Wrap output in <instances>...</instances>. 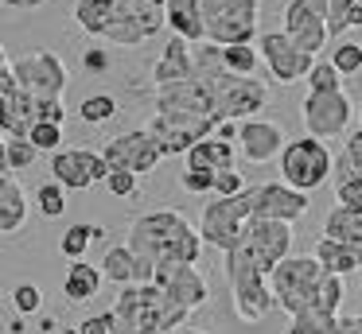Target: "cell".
<instances>
[{
  "instance_id": "d4e9b609",
  "label": "cell",
  "mask_w": 362,
  "mask_h": 334,
  "mask_svg": "<svg viewBox=\"0 0 362 334\" xmlns=\"http://www.w3.org/2000/svg\"><path fill=\"white\" fill-rule=\"evenodd\" d=\"M102 280L105 272L98 264H86V261H71L66 264V276H63V295L71 303H86L102 292Z\"/></svg>"
},
{
  "instance_id": "9c48e42d",
  "label": "cell",
  "mask_w": 362,
  "mask_h": 334,
  "mask_svg": "<svg viewBox=\"0 0 362 334\" xmlns=\"http://www.w3.org/2000/svg\"><path fill=\"white\" fill-rule=\"evenodd\" d=\"M16 82L35 105H51V101H63L71 74H66L63 54L32 51V54H24V59H16Z\"/></svg>"
},
{
  "instance_id": "f6af8a7d",
  "label": "cell",
  "mask_w": 362,
  "mask_h": 334,
  "mask_svg": "<svg viewBox=\"0 0 362 334\" xmlns=\"http://www.w3.org/2000/svg\"><path fill=\"white\" fill-rule=\"evenodd\" d=\"M180 186L187 194H206V191H214V175H206V171H183L180 175Z\"/></svg>"
},
{
  "instance_id": "8d00e7d4",
  "label": "cell",
  "mask_w": 362,
  "mask_h": 334,
  "mask_svg": "<svg viewBox=\"0 0 362 334\" xmlns=\"http://www.w3.org/2000/svg\"><path fill=\"white\" fill-rule=\"evenodd\" d=\"M28 140H32V144L40 148V152L55 155V152H63V148H59V144H63V124L40 121V124H35V129H32V136H28Z\"/></svg>"
},
{
  "instance_id": "9a60e30c",
  "label": "cell",
  "mask_w": 362,
  "mask_h": 334,
  "mask_svg": "<svg viewBox=\"0 0 362 334\" xmlns=\"http://www.w3.org/2000/svg\"><path fill=\"white\" fill-rule=\"evenodd\" d=\"M222 121H214V117H183V113H156L148 121V132L160 140V148H164V155H187L191 148L199 144V140L214 136L218 132Z\"/></svg>"
},
{
  "instance_id": "3957f363",
  "label": "cell",
  "mask_w": 362,
  "mask_h": 334,
  "mask_svg": "<svg viewBox=\"0 0 362 334\" xmlns=\"http://www.w3.org/2000/svg\"><path fill=\"white\" fill-rule=\"evenodd\" d=\"M117 318L133 330H152V334H175L187 326L191 311H183L180 303L168 299L164 287L156 284H133V287H121L117 303H113Z\"/></svg>"
},
{
  "instance_id": "2e32d148",
  "label": "cell",
  "mask_w": 362,
  "mask_h": 334,
  "mask_svg": "<svg viewBox=\"0 0 362 334\" xmlns=\"http://www.w3.org/2000/svg\"><path fill=\"white\" fill-rule=\"evenodd\" d=\"M113 171L102 152H86V148H63L51 155V179L63 191H86L94 183H105Z\"/></svg>"
},
{
  "instance_id": "4fadbf2b",
  "label": "cell",
  "mask_w": 362,
  "mask_h": 334,
  "mask_svg": "<svg viewBox=\"0 0 362 334\" xmlns=\"http://www.w3.org/2000/svg\"><path fill=\"white\" fill-rule=\"evenodd\" d=\"M304 124H308V136L315 140H335L351 129V117H354V101L346 97L343 90L335 93H320V90H308L304 97Z\"/></svg>"
},
{
  "instance_id": "e575fe53",
  "label": "cell",
  "mask_w": 362,
  "mask_h": 334,
  "mask_svg": "<svg viewBox=\"0 0 362 334\" xmlns=\"http://www.w3.org/2000/svg\"><path fill=\"white\" fill-rule=\"evenodd\" d=\"M331 66H335L343 78L358 74L362 70V43H335L331 47Z\"/></svg>"
},
{
  "instance_id": "681fc988",
  "label": "cell",
  "mask_w": 362,
  "mask_h": 334,
  "mask_svg": "<svg viewBox=\"0 0 362 334\" xmlns=\"http://www.w3.org/2000/svg\"><path fill=\"white\" fill-rule=\"evenodd\" d=\"M346 28H362V4L351 12V20H346Z\"/></svg>"
},
{
  "instance_id": "4dcf8cb0",
  "label": "cell",
  "mask_w": 362,
  "mask_h": 334,
  "mask_svg": "<svg viewBox=\"0 0 362 334\" xmlns=\"http://www.w3.org/2000/svg\"><path fill=\"white\" fill-rule=\"evenodd\" d=\"M222 62H226L230 74H238V78H253V70H257V62H261V51H257V43H245V47H222Z\"/></svg>"
},
{
  "instance_id": "7402d4cb",
  "label": "cell",
  "mask_w": 362,
  "mask_h": 334,
  "mask_svg": "<svg viewBox=\"0 0 362 334\" xmlns=\"http://www.w3.org/2000/svg\"><path fill=\"white\" fill-rule=\"evenodd\" d=\"M168 31L187 39L191 47H203L206 43L203 0H168Z\"/></svg>"
},
{
  "instance_id": "7c38bea8",
  "label": "cell",
  "mask_w": 362,
  "mask_h": 334,
  "mask_svg": "<svg viewBox=\"0 0 362 334\" xmlns=\"http://www.w3.org/2000/svg\"><path fill=\"white\" fill-rule=\"evenodd\" d=\"M257 51H261V62L269 66V78H273L276 85H292V82H300V78L308 82V74H312V66H315L312 54L300 51L284 31H261Z\"/></svg>"
},
{
  "instance_id": "ffe728a7",
  "label": "cell",
  "mask_w": 362,
  "mask_h": 334,
  "mask_svg": "<svg viewBox=\"0 0 362 334\" xmlns=\"http://www.w3.org/2000/svg\"><path fill=\"white\" fill-rule=\"evenodd\" d=\"M230 295H234V315L242 318V323H265L269 315L276 311V295L273 287H269V280H238V284H230Z\"/></svg>"
},
{
  "instance_id": "f5cc1de1",
  "label": "cell",
  "mask_w": 362,
  "mask_h": 334,
  "mask_svg": "<svg viewBox=\"0 0 362 334\" xmlns=\"http://www.w3.org/2000/svg\"><path fill=\"white\" fill-rule=\"evenodd\" d=\"M358 117H362V109H358Z\"/></svg>"
},
{
  "instance_id": "52a82bcc",
  "label": "cell",
  "mask_w": 362,
  "mask_h": 334,
  "mask_svg": "<svg viewBox=\"0 0 362 334\" xmlns=\"http://www.w3.org/2000/svg\"><path fill=\"white\" fill-rule=\"evenodd\" d=\"M110 4L113 23L105 31V43L113 47H141L144 39L168 28V0H110Z\"/></svg>"
},
{
  "instance_id": "8992f818",
  "label": "cell",
  "mask_w": 362,
  "mask_h": 334,
  "mask_svg": "<svg viewBox=\"0 0 362 334\" xmlns=\"http://www.w3.org/2000/svg\"><path fill=\"white\" fill-rule=\"evenodd\" d=\"M327 179H335V155H331V148L315 136L288 140V148L281 152V183L308 194L315 186H323Z\"/></svg>"
},
{
  "instance_id": "7dc6e473",
  "label": "cell",
  "mask_w": 362,
  "mask_h": 334,
  "mask_svg": "<svg viewBox=\"0 0 362 334\" xmlns=\"http://www.w3.org/2000/svg\"><path fill=\"white\" fill-rule=\"evenodd\" d=\"M47 0H4V8H20V12H35V8H43Z\"/></svg>"
},
{
  "instance_id": "7bdbcfd3",
  "label": "cell",
  "mask_w": 362,
  "mask_h": 334,
  "mask_svg": "<svg viewBox=\"0 0 362 334\" xmlns=\"http://www.w3.org/2000/svg\"><path fill=\"white\" fill-rule=\"evenodd\" d=\"M245 191V179H242V171H218L214 175V198H238V194Z\"/></svg>"
},
{
  "instance_id": "bcb514c9",
  "label": "cell",
  "mask_w": 362,
  "mask_h": 334,
  "mask_svg": "<svg viewBox=\"0 0 362 334\" xmlns=\"http://www.w3.org/2000/svg\"><path fill=\"white\" fill-rule=\"evenodd\" d=\"M339 334H362V315H339Z\"/></svg>"
},
{
  "instance_id": "4316f807",
  "label": "cell",
  "mask_w": 362,
  "mask_h": 334,
  "mask_svg": "<svg viewBox=\"0 0 362 334\" xmlns=\"http://www.w3.org/2000/svg\"><path fill=\"white\" fill-rule=\"evenodd\" d=\"M315 261L323 264L327 272L335 276H351V272H362V253L354 245H343V241H331V237H320L315 241Z\"/></svg>"
},
{
  "instance_id": "6da1fadb",
  "label": "cell",
  "mask_w": 362,
  "mask_h": 334,
  "mask_svg": "<svg viewBox=\"0 0 362 334\" xmlns=\"http://www.w3.org/2000/svg\"><path fill=\"white\" fill-rule=\"evenodd\" d=\"M125 245L133 249L136 261H141L144 284H152L160 268H172V264H199L206 241L180 210H152V214L133 217Z\"/></svg>"
},
{
  "instance_id": "5bb4252c",
  "label": "cell",
  "mask_w": 362,
  "mask_h": 334,
  "mask_svg": "<svg viewBox=\"0 0 362 334\" xmlns=\"http://www.w3.org/2000/svg\"><path fill=\"white\" fill-rule=\"evenodd\" d=\"M245 198H250L253 217H261V222H284V225L300 222L308 214V206H312V198L288 183H257L245 191Z\"/></svg>"
},
{
  "instance_id": "30bf717a",
  "label": "cell",
  "mask_w": 362,
  "mask_h": 334,
  "mask_svg": "<svg viewBox=\"0 0 362 334\" xmlns=\"http://www.w3.org/2000/svg\"><path fill=\"white\" fill-rule=\"evenodd\" d=\"M281 31L300 47V51H308L315 59V54L331 43L327 0H288V8H284V28Z\"/></svg>"
},
{
  "instance_id": "cb8c5ba5",
  "label": "cell",
  "mask_w": 362,
  "mask_h": 334,
  "mask_svg": "<svg viewBox=\"0 0 362 334\" xmlns=\"http://www.w3.org/2000/svg\"><path fill=\"white\" fill-rule=\"evenodd\" d=\"M28 222V194L16 175H0V233H16Z\"/></svg>"
},
{
  "instance_id": "d6986e66",
  "label": "cell",
  "mask_w": 362,
  "mask_h": 334,
  "mask_svg": "<svg viewBox=\"0 0 362 334\" xmlns=\"http://www.w3.org/2000/svg\"><path fill=\"white\" fill-rule=\"evenodd\" d=\"M288 148V136L276 121H242V132H238V152H242L245 163H269V160H281V152Z\"/></svg>"
},
{
  "instance_id": "ab89813d",
  "label": "cell",
  "mask_w": 362,
  "mask_h": 334,
  "mask_svg": "<svg viewBox=\"0 0 362 334\" xmlns=\"http://www.w3.org/2000/svg\"><path fill=\"white\" fill-rule=\"evenodd\" d=\"M335 202H339V206H354V210H362V175L335 179Z\"/></svg>"
},
{
  "instance_id": "ee69618b",
  "label": "cell",
  "mask_w": 362,
  "mask_h": 334,
  "mask_svg": "<svg viewBox=\"0 0 362 334\" xmlns=\"http://www.w3.org/2000/svg\"><path fill=\"white\" fill-rule=\"evenodd\" d=\"M136 179L141 175H133V171H113V175L105 179V186H110L113 198H129V194H136Z\"/></svg>"
},
{
  "instance_id": "836d02e7",
  "label": "cell",
  "mask_w": 362,
  "mask_h": 334,
  "mask_svg": "<svg viewBox=\"0 0 362 334\" xmlns=\"http://www.w3.org/2000/svg\"><path fill=\"white\" fill-rule=\"evenodd\" d=\"M35 206H40L43 217H63V214H66V194H63V186H59L55 179L40 183V191H35Z\"/></svg>"
},
{
  "instance_id": "83f0119b",
  "label": "cell",
  "mask_w": 362,
  "mask_h": 334,
  "mask_svg": "<svg viewBox=\"0 0 362 334\" xmlns=\"http://www.w3.org/2000/svg\"><path fill=\"white\" fill-rule=\"evenodd\" d=\"M74 23H78L86 35L94 39H105L113 23V4L110 0H74Z\"/></svg>"
},
{
  "instance_id": "c3c4849f",
  "label": "cell",
  "mask_w": 362,
  "mask_h": 334,
  "mask_svg": "<svg viewBox=\"0 0 362 334\" xmlns=\"http://www.w3.org/2000/svg\"><path fill=\"white\" fill-rule=\"evenodd\" d=\"M86 66L102 70V66H105V54H102V51H94V54H90V59H86Z\"/></svg>"
},
{
  "instance_id": "44dd1931",
  "label": "cell",
  "mask_w": 362,
  "mask_h": 334,
  "mask_svg": "<svg viewBox=\"0 0 362 334\" xmlns=\"http://www.w3.org/2000/svg\"><path fill=\"white\" fill-rule=\"evenodd\" d=\"M187 78H195V47L187 39L172 35L168 47L160 51L156 66H152V82L160 90V85H175V82H187Z\"/></svg>"
},
{
  "instance_id": "60d3db41",
  "label": "cell",
  "mask_w": 362,
  "mask_h": 334,
  "mask_svg": "<svg viewBox=\"0 0 362 334\" xmlns=\"http://www.w3.org/2000/svg\"><path fill=\"white\" fill-rule=\"evenodd\" d=\"M362 0H327V20H331V39H339L346 31V20H351V12L358 8Z\"/></svg>"
},
{
  "instance_id": "d590c367",
  "label": "cell",
  "mask_w": 362,
  "mask_h": 334,
  "mask_svg": "<svg viewBox=\"0 0 362 334\" xmlns=\"http://www.w3.org/2000/svg\"><path fill=\"white\" fill-rule=\"evenodd\" d=\"M308 90H320V93L343 90V74L331 66V59L327 62H315V66H312V74H308Z\"/></svg>"
},
{
  "instance_id": "277c9868",
  "label": "cell",
  "mask_w": 362,
  "mask_h": 334,
  "mask_svg": "<svg viewBox=\"0 0 362 334\" xmlns=\"http://www.w3.org/2000/svg\"><path fill=\"white\" fill-rule=\"evenodd\" d=\"M292 249V225L284 222H261V217H250L245 225V237L234 253H226V261L245 264V268L261 272V276H273L276 264L288 261Z\"/></svg>"
},
{
  "instance_id": "ba28073f",
  "label": "cell",
  "mask_w": 362,
  "mask_h": 334,
  "mask_svg": "<svg viewBox=\"0 0 362 334\" xmlns=\"http://www.w3.org/2000/svg\"><path fill=\"white\" fill-rule=\"evenodd\" d=\"M245 191H250V186H245ZM245 191L238 194V198H214L203 206V214H199V233H203V241L211 249L234 253V249L242 245L245 225H250V217H253Z\"/></svg>"
},
{
  "instance_id": "f1b7e54d",
  "label": "cell",
  "mask_w": 362,
  "mask_h": 334,
  "mask_svg": "<svg viewBox=\"0 0 362 334\" xmlns=\"http://www.w3.org/2000/svg\"><path fill=\"white\" fill-rule=\"evenodd\" d=\"M102 233H105L102 225H71V229L59 237V253H63L66 261H86V249L94 245Z\"/></svg>"
},
{
  "instance_id": "5b68a950",
  "label": "cell",
  "mask_w": 362,
  "mask_h": 334,
  "mask_svg": "<svg viewBox=\"0 0 362 334\" xmlns=\"http://www.w3.org/2000/svg\"><path fill=\"white\" fill-rule=\"evenodd\" d=\"M203 20H206V43L214 47H245L261 39L257 0H203Z\"/></svg>"
},
{
  "instance_id": "f907efd6",
  "label": "cell",
  "mask_w": 362,
  "mask_h": 334,
  "mask_svg": "<svg viewBox=\"0 0 362 334\" xmlns=\"http://www.w3.org/2000/svg\"><path fill=\"white\" fill-rule=\"evenodd\" d=\"M55 334H82V330H78V326H59Z\"/></svg>"
},
{
  "instance_id": "484cf974",
  "label": "cell",
  "mask_w": 362,
  "mask_h": 334,
  "mask_svg": "<svg viewBox=\"0 0 362 334\" xmlns=\"http://www.w3.org/2000/svg\"><path fill=\"white\" fill-rule=\"evenodd\" d=\"M102 272L105 280H113V284L121 287H133V284H144V268L141 261H136V253L129 245H110L102 253Z\"/></svg>"
},
{
  "instance_id": "816d5d0a",
  "label": "cell",
  "mask_w": 362,
  "mask_h": 334,
  "mask_svg": "<svg viewBox=\"0 0 362 334\" xmlns=\"http://www.w3.org/2000/svg\"><path fill=\"white\" fill-rule=\"evenodd\" d=\"M175 334H206V330H195V326H183V330H175Z\"/></svg>"
},
{
  "instance_id": "e0dca14e",
  "label": "cell",
  "mask_w": 362,
  "mask_h": 334,
  "mask_svg": "<svg viewBox=\"0 0 362 334\" xmlns=\"http://www.w3.org/2000/svg\"><path fill=\"white\" fill-rule=\"evenodd\" d=\"M156 113L214 117V121H222L218 101H214L211 85H203L199 78H187V82H175V85H160V90H156Z\"/></svg>"
},
{
  "instance_id": "74e56055",
  "label": "cell",
  "mask_w": 362,
  "mask_h": 334,
  "mask_svg": "<svg viewBox=\"0 0 362 334\" xmlns=\"http://www.w3.org/2000/svg\"><path fill=\"white\" fill-rule=\"evenodd\" d=\"M288 334H339V318L323 315H300L288 323Z\"/></svg>"
},
{
  "instance_id": "603a6c76",
  "label": "cell",
  "mask_w": 362,
  "mask_h": 334,
  "mask_svg": "<svg viewBox=\"0 0 362 334\" xmlns=\"http://www.w3.org/2000/svg\"><path fill=\"white\" fill-rule=\"evenodd\" d=\"M187 167L191 171H206V175H218V171L234 167V140H222L218 132L206 140H199L187 152Z\"/></svg>"
},
{
  "instance_id": "ac0fdd59",
  "label": "cell",
  "mask_w": 362,
  "mask_h": 334,
  "mask_svg": "<svg viewBox=\"0 0 362 334\" xmlns=\"http://www.w3.org/2000/svg\"><path fill=\"white\" fill-rule=\"evenodd\" d=\"M152 284L164 287L168 299L180 303L183 311H191V315L211 303V284H206V276L199 272V264H172V268H160Z\"/></svg>"
},
{
  "instance_id": "8fae6325",
  "label": "cell",
  "mask_w": 362,
  "mask_h": 334,
  "mask_svg": "<svg viewBox=\"0 0 362 334\" xmlns=\"http://www.w3.org/2000/svg\"><path fill=\"white\" fill-rule=\"evenodd\" d=\"M110 171H133V175H148L156 171V163L164 160V148L160 140L152 136L148 129H133V132H121V136L105 140L102 148Z\"/></svg>"
},
{
  "instance_id": "b9f144b4",
  "label": "cell",
  "mask_w": 362,
  "mask_h": 334,
  "mask_svg": "<svg viewBox=\"0 0 362 334\" xmlns=\"http://www.w3.org/2000/svg\"><path fill=\"white\" fill-rule=\"evenodd\" d=\"M40 303H43V295H40V287H35V284H16V287H12V307L20 311V318L35 315Z\"/></svg>"
},
{
  "instance_id": "1f68e13d",
  "label": "cell",
  "mask_w": 362,
  "mask_h": 334,
  "mask_svg": "<svg viewBox=\"0 0 362 334\" xmlns=\"http://www.w3.org/2000/svg\"><path fill=\"white\" fill-rule=\"evenodd\" d=\"M35 155H40V148H35L32 140H4V171H8V175L28 171L35 163Z\"/></svg>"
},
{
  "instance_id": "d6a6232c",
  "label": "cell",
  "mask_w": 362,
  "mask_h": 334,
  "mask_svg": "<svg viewBox=\"0 0 362 334\" xmlns=\"http://www.w3.org/2000/svg\"><path fill=\"white\" fill-rule=\"evenodd\" d=\"M78 113H82L86 124H105L113 113H117V97H113V93H90V97L78 105Z\"/></svg>"
},
{
  "instance_id": "f546056e",
  "label": "cell",
  "mask_w": 362,
  "mask_h": 334,
  "mask_svg": "<svg viewBox=\"0 0 362 334\" xmlns=\"http://www.w3.org/2000/svg\"><path fill=\"white\" fill-rule=\"evenodd\" d=\"M346 175H362V124L346 132L343 152L335 155V179H346ZM335 179H331V183H335Z\"/></svg>"
},
{
  "instance_id": "f35d334b",
  "label": "cell",
  "mask_w": 362,
  "mask_h": 334,
  "mask_svg": "<svg viewBox=\"0 0 362 334\" xmlns=\"http://www.w3.org/2000/svg\"><path fill=\"white\" fill-rule=\"evenodd\" d=\"M78 330L82 334H125V326H121V318H117V311H102V315H90V318H82L78 323Z\"/></svg>"
},
{
  "instance_id": "7a4b0ae2",
  "label": "cell",
  "mask_w": 362,
  "mask_h": 334,
  "mask_svg": "<svg viewBox=\"0 0 362 334\" xmlns=\"http://www.w3.org/2000/svg\"><path fill=\"white\" fill-rule=\"evenodd\" d=\"M269 287L276 295V307L288 311V318L300 315H323L339 318L343 307V276L327 272L315 256H288L284 264H276V272L269 276Z\"/></svg>"
}]
</instances>
